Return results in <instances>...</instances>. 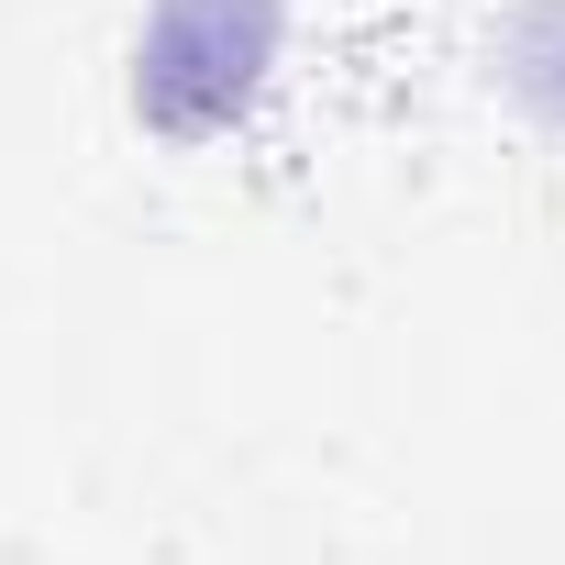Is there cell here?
<instances>
[{
	"label": "cell",
	"instance_id": "6da1fadb",
	"mask_svg": "<svg viewBox=\"0 0 565 565\" xmlns=\"http://www.w3.org/2000/svg\"><path fill=\"white\" fill-rule=\"evenodd\" d=\"M277 45H289V0H156L134 34V111L167 145H211L266 100Z\"/></svg>",
	"mask_w": 565,
	"mask_h": 565
}]
</instances>
